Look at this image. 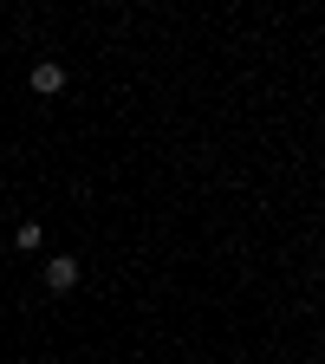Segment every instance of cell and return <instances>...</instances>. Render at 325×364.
I'll return each mask as SVG.
<instances>
[{
	"instance_id": "6da1fadb",
	"label": "cell",
	"mask_w": 325,
	"mask_h": 364,
	"mask_svg": "<svg viewBox=\"0 0 325 364\" xmlns=\"http://www.w3.org/2000/svg\"><path fill=\"white\" fill-rule=\"evenodd\" d=\"M78 273H85V267H78L72 254H53V260H46V287H53V293H72Z\"/></svg>"
},
{
	"instance_id": "7a4b0ae2",
	"label": "cell",
	"mask_w": 325,
	"mask_h": 364,
	"mask_svg": "<svg viewBox=\"0 0 325 364\" xmlns=\"http://www.w3.org/2000/svg\"><path fill=\"white\" fill-rule=\"evenodd\" d=\"M33 91H39V98H59V91H65V65L59 59H39L33 65Z\"/></svg>"
},
{
	"instance_id": "3957f363",
	"label": "cell",
	"mask_w": 325,
	"mask_h": 364,
	"mask_svg": "<svg viewBox=\"0 0 325 364\" xmlns=\"http://www.w3.org/2000/svg\"><path fill=\"white\" fill-rule=\"evenodd\" d=\"M14 247H26V254L39 247V221H20V228H14Z\"/></svg>"
}]
</instances>
